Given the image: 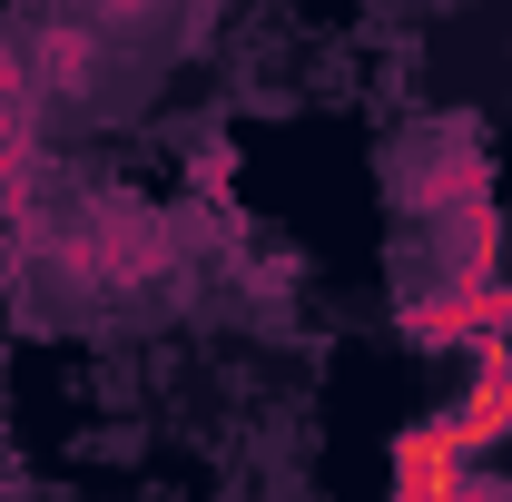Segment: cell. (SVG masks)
Returning a JSON list of instances; mask_svg holds the SVG:
<instances>
[{"label":"cell","instance_id":"obj_1","mask_svg":"<svg viewBox=\"0 0 512 502\" xmlns=\"http://www.w3.org/2000/svg\"><path fill=\"white\" fill-rule=\"evenodd\" d=\"M404 335L414 345H463V355L512 345V286L503 276H444V286H424L404 306Z\"/></svg>","mask_w":512,"mask_h":502},{"label":"cell","instance_id":"obj_2","mask_svg":"<svg viewBox=\"0 0 512 502\" xmlns=\"http://www.w3.org/2000/svg\"><path fill=\"white\" fill-rule=\"evenodd\" d=\"M20 237H30V207H20V188H0V296H10V266H20Z\"/></svg>","mask_w":512,"mask_h":502}]
</instances>
